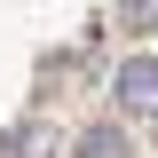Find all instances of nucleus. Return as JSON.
Instances as JSON below:
<instances>
[{"label": "nucleus", "instance_id": "obj_3", "mask_svg": "<svg viewBox=\"0 0 158 158\" xmlns=\"http://www.w3.org/2000/svg\"><path fill=\"white\" fill-rule=\"evenodd\" d=\"M118 32H158V0H118Z\"/></svg>", "mask_w": 158, "mask_h": 158}, {"label": "nucleus", "instance_id": "obj_2", "mask_svg": "<svg viewBox=\"0 0 158 158\" xmlns=\"http://www.w3.org/2000/svg\"><path fill=\"white\" fill-rule=\"evenodd\" d=\"M71 158H127V135H118L111 118H103V127H79V142H71Z\"/></svg>", "mask_w": 158, "mask_h": 158}, {"label": "nucleus", "instance_id": "obj_1", "mask_svg": "<svg viewBox=\"0 0 158 158\" xmlns=\"http://www.w3.org/2000/svg\"><path fill=\"white\" fill-rule=\"evenodd\" d=\"M111 95H118V111L158 118V56H127V63L111 71Z\"/></svg>", "mask_w": 158, "mask_h": 158}]
</instances>
